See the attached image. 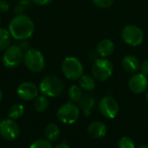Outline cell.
<instances>
[{
	"label": "cell",
	"mask_w": 148,
	"mask_h": 148,
	"mask_svg": "<svg viewBox=\"0 0 148 148\" xmlns=\"http://www.w3.org/2000/svg\"><path fill=\"white\" fill-rule=\"evenodd\" d=\"M32 2L34 3H36V5L39 6H44V5H48L50 3L53 2V0H32Z\"/></svg>",
	"instance_id": "cell-28"
},
{
	"label": "cell",
	"mask_w": 148,
	"mask_h": 148,
	"mask_svg": "<svg viewBox=\"0 0 148 148\" xmlns=\"http://www.w3.org/2000/svg\"><path fill=\"white\" fill-rule=\"evenodd\" d=\"M3 92L0 90V102L2 101V99H3Z\"/></svg>",
	"instance_id": "cell-30"
},
{
	"label": "cell",
	"mask_w": 148,
	"mask_h": 148,
	"mask_svg": "<svg viewBox=\"0 0 148 148\" xmlns=\"http://www.w3.org/2000/svg\"><path fill=\"white\" fill-rule=\"evenodd\" d=\"M137 148H148L147 145H143V146H140V147H139Z\"/></svg>",
	"instance_id": "cell-31"
},
{
	"label": "cell",
	"mask_w": 148,
	"mask_h": 148,
	"mask_svg": "<svg viewBox=\"0 0 148 148\" xmlns=\"http://www.w3.org/2000/svg\"><path fill=\"white\" fill-rule=\"evenodd\" d=\"M64 89L63 82L56 76L49 75L44 77L39 85V91L48 98L60 96Z\"/></svg>",
	"instance_id": "cell-2"
},
{
	"label": "cell",
	"mask_w": 148,
	"mask_h": 148,
	"mask_svg": "<svg viewBox=\"0 0 148 148\" xmlns=\"http://www.w3.org/2000/svg\"><path fill=\"white\" fill-rule=\"evenodd\" d=\"M147 101H148V91H147Z\"/></svg>",
	"instance_id": "cell-32"
},
{
	"label": "cell",
	"mask_w": 148,
	"mask_h": 148,
	"mask_svg": "<svg viewBox=\"0 0 148 148\" xmlns=\"http://www.w3.org/2000/svg\"><path fill=\"white\" fill-rule=\"evenodd\" d=\"M68 95L69 99L72 102L75 103H78L81 99L82 98L83 94H82V89L80 87V85H73L69 88V92H68Z\"/></svg>",
	"instance_id": "cell-20"
},
{
	"label": "cell",
	"mask_w": 148,
	"mask_h": 148,
	"mask_svg": "<svg viewBox=\"0 0 148 148\" xmlns=\"http://www.w3.org/2000/svg\"><path fill=\"white\" fill-rule=\"evenodd\" d=\"M10 8V3L6 0H0V13H6Z\"/></svg>",
	"instance_id": "cell-26"
},
{
	"label": "cell",
	"mask_w": 148,
	"mask_h": 148,
	"mask_svg": "<svg viewBox=\"0 0 148 148\" xmlns=\"http://www.w3.org/2000/svg\"><path fill=\"white\" fill-rule=\"evenodd\" d=\"M92 76L99 82H104L109 79L113 75L114 66L110 60L106 58H96L92 65Z\"/></svg>",
	"instance_id": "cell-5"
},
{
	"label": "cell",
	"mask_w": 148,
	"mask_h": 148,
	"mask_svg": "<svg viewBox=\"0 0 148 148\" xmlns=\"http://www.w3.org/2000/svg\"><path fill=\"white\" fill-rule=\"evenodd\" d=\"M29 148H53L51 144L47 140H38L34 141L30 146Z\"/></svg>",
	"instance_id": "cell-25"
},
{
	"label": "cell",
	"mask_w": 148,
	"mask_h": 148,
	"mask_svg": "<svg viewBox=\"0 0 148 148\" xmlns=\"http://www.w3.org/2000/svg\"><path fill=\"white\" fill-rule=\"evenodd\" d=\"M91 1L95 6L101 8V9L110 8L114 4V0H91Z\"/></svg>",
	"instance_id": "cell-24"
},
{
	"label": "cell",
	"mask_w": 148,
	"mask_h": 148,
	"mask_svg": "<svg viewBox=\"0 0 148 148\" xmlns=\"http://www.w3.org/2000/svg\"><path fill=\"white\" fill-rule=\"evenodd\" d=\"M49 102L48 99V97L45 95L37 96L34 100V109L37 113H43L45 112L49 107Z\"/></svg>",
	"instance_id": "cell-19"
},
{
	"label": "cell",
	"mask_w": 148,
	"mask_h": 148,
	"mask_svg": "<svg viewBox=\"0 0 148 148\" xmlns=\"http://www.w3.org/2000/svg\"><path fill=\"white\" fill-rule=\"evenodd\" d=\"M79 103V109L82 111L85 117H89L92 112V109L95 106V99L91 94H85L82 96Z\"/></svg>",
	"instance_id": "cell-14"
},
{
	"label": "cell",
	"mask_w": 148,
	"mask_h": 148,
	"mask_svg": "<svg viewBox=\"0 0 148 148\" xmlns=\"http://www.w3.org/2000/svg\"><path fill=\"white\" fill-rule=\"evenodd\" d=\"M88 133L94 139H101L107 133V126L101 121H94L88 126Z\"/></svg>",
	"instance_id": "cell-16"
},
{
	"label": "cell",
	"mask_w": 148,
	"mask_h": 148,
	"mask_svg": "<svg viewBox=\"0 0 148 148\" xmlns=\"http://www.w3.org/2000/svg\"><path fill=\"white\" fill-rule=\"evenodd\" d=\"M78 80L80 87L86 92H91L95 88V79L91 75L83 74Z\"/></svg>",
	"instance_id": "cell-17"
},
{
	"label": "cell",
	"mask_w": 148,
	"mask_h": 148,
	"mask_svg": "<svg viewBox=\"0 0 148 148\" xmlns=\"http://www.w3.org/2000/svg\"><path fill=\"white\" fill-rule=\"evenodd\" d=\"M80 112L79 106L72 102H68L59 107L56 116L60 122L66 125H72L79 119Z\"/></svg>",
	"instance_id": "cell-7"
},
{
	"label": "cell",
	"mask_w": 148,
	"mask_h": 148,
	"mask_svg": "<svg viewBox=\"0 0 148 148\" xmlns=\"http://www.w3.org/2000/svg\"><path fill=\"white\" fill-rule=\"evenodd\" d=\"M23 51L20 45H9L4 50L3 54L2 56V63L6 68H16L23 61Z\"/></svg>",
	"instance_id": "cell-6"
},
{
	"label": "cell",
	"mask_w": 148,
	"mask_h": 148,
	"mask_svg": "<svg viewBox=\"0 0 148 148\" xmlns=\"http://www.w3.org/2000/svg\"><path fill=\"white\" fill-rule=\"evenodd\" d=\"M1 21H2V19H1V17H0V25H1Z\"/></svg>",
	"instance_id": "cell-33"
},
{
	"label": "cell",
	"mask_w": 148,
	"mask_h": 148,
	"mask_svg": "<svg viewBox=\"0 0 148 148\" xmlns=\"http://www.w3.org/2000/svg\"><path fill=\"white\" fill-rule=\"evenodd\" d=\"M128 87L130 91L135 94L143 93L147 90V77L143 75L141 72L134 73L128 80Z\"/></svg>",
	"instance_id": "cell-12"
},
{
	"label": "cell",
	"mask_w": 148,
	"mask_h": 148,
	"mask_svg": "<svg viewBox=\"0 0 148 148\" xmlns=\"http://www.w3.org/2000/svg\"><path fill=\"white\" fill-rule=\"evenodd\" d=\"M8 29L11 38L18 41H24L34 34L35 24L29 17L22 13L16 15L10 20Z\"/></svg>",
	"instance_id": "cell-1"
},
{
	"label": "cell",
	"mask_w": 148,
	"mask_h": 148,
	"mask_svg": "<svg viewBox=\"0 0 148 148\" xmlns=\"http://www.w3.org/2000/svg\"><path fill=\"white\" fill-rule=\"evenodd\" d=\"M11 42V35L9 30L0 27V51L5 50Z\"/></svg>",
	"instance_id": "cell-22"
},
{
	"label": "cell",
	"mask_w": 148,
	"mask_h": 148,
	"mask_svg": "<svg viewBox=\"0 0 148 148\" xmlns=\"http://www.w3.org/2000/svg\"><path fill=\"white\" fill-rule=\"evenodd\" d=\"M24 113V107L21 104H15L11 106L8 111V116L10 119L12 120H18L20 119Z\"/></svg>",
	"instance_id": "cell-21"
},
{
	"label": "cell",
	"mask_w": 148,
	"mask_h": 148,
	"mask_svg": "<svg viewBox=\"0 0 148 148\" xmlns=\"http://www.w3.org/2000/svg\"><path fill=\"white\" fill-rule=\"evenodd\" d=\"M44 135L49 141H55L60 135V128L56 124H49L44 129Z\"/></svg>",
	"instance_id": "cell-18"
},
{
	"label": "cell",
	"mask_w": 148,
	"mask_h": 148,
	"mask_svg": "<svg viewBox=\"0 0 148 148\" xmlns=\"http://www.w3.org/2000/svg\"><path fill=\"white\" fill-rule=\"evenodd\" d=\"M122 68L128 73H136L140 67V62L139 58L134 55H127L121 61Z\"/></svg>",
	"instance_id": "cell-13"
},
{
	"label": "cell",
	"mask_w": 148,
	"mask_h": 148,
	"mask_svg": "<svg viewBox=\"0 0 148 148\" xmlns=\"http://www.w3.org/2000/svg\"><path fill=\"white\" fill-rule=\"evenodd\" d=\"M62 72L69 80H77L83 75V65L75 57H67L61 65Z\"/></svg>",
	"instance_id": "cell-4"
},
{
	"label": "cell",
	"mask_w": 148,
	"mask_h": 148,
	"mask_svg": "<svg viewBox=\"0 0 148 148\" xmlns=\"http://www.w3.org/2000/svg\"><path fill=\"white\" fill-rule=\"evenodd\" d=\"M118 148H135V143L130 137L124 136L119 140Z\"/></svg>",
	"instance_id": "cell-23"
},
{
	"label": "cell",
	"mask_w": 148,
	"mask_h": 148,
	"mask_svg": "<svg viewBox=\"0 0 148 148\" xmlns=\"http://www.w3.org/2000/svg\"><path fill=\"white\" fill-rule=\"evenodd\" d=\"M140 72L145 75L146 77H148V59L144 60L141 64H140Z\"/></svg>",
	"instance_id": "cell-27"
},
{
	"label": "cell",
	"mask_w": 148,
	"mask_h": 148,
	"mask_svg": "<svg viewBox=\"0 0 148 148\" xmlns=\"http://www.w3.org/2000/svg\"><path fill=\"white\" fill-rule=\"evenodd\" d=\"M96 51L101 58H108L114 51V44L110 39H103L98 43Z\"/></svg>",
	"instance_id": "cell-15"
},
{
	"label": "cell",
	"mask_w": 148,
	"mask_h": 148,
	"mask_svg": "<svg viewBox=\"0 0 148 148\" xmlns=\"http://www.w3.org/2000/svg\"><path fill=\"white\" fill-rule=\"evenodd\" d=\"M55 148H71L69 146H68L66 143H61L59 145H57Z\"/></svg>",
	"instance_id": "cell-29"
},
{
	"label": "cell",
	"mask_w": 148,
	"mask_h": 148,
	"mask_svg": "<svg viewBox=\"0 0 148 148\" xmlns=\"http://www.w3.org/2000/svg\"><path fill=\"white\" fill-rule=\"evenodd\" d=\"M122 40L130 46H138L142 44L144 34L142 30L134 24H127L121 31Z\"/></svg>",
	"instance_id": "cell-8"
},
{
	"label": "cell",
	"mask_w": 148,
	"mask_h": 148,
	"mask_svg": "<svg viewBox=\"0 0 148 148\" xmlns=\"http://www.w3.org/2000/svg\"><path fill=\"white\" fill-rule=\"evenodd\" d=\"M98 107L101 115L107 119H114L120 109L117 100L111 96H105L101 98Z\"/></svg>",
	"instance_id": "cell-9"
},
{
	"label": "cell",
	"mask_w": 148,
	"mask_h": 148,
	"mask_svg": "<svg viewBox=\"0 0 148 148\" xmlns=\"http://www.w3.org/2000/svg\"><path fill=\"white\" fill-rule=\"evenodd\" d=\"M23 63L26 68L35 73L41 72L45 68L46 61L43 54L37 49H28L23 55Z\"/></svg>",
	"instance_id": "cell-3"
},
{
	"label": "cell",
	"mask_w": 148,
	"mask_h": 148,
	"mask_svg": "<svg viewBox=\"0 0 148 148\" xmlns=\"http://www.w3.org/2000/svg\"><path fill=\"white\" fill-rule=\"evenodd\" d=\"M19 126L14 120L9 118L0 122V135L3 139L12 141L19 136Z\"/></svg>",
	"instance_id": "cell-10"
},
{
	"label": "cell",
	"mask_w": 148,
	"mask_h": 148,
	"mask_svg": "<svg viewBox=\"0 0 148 148\" xmlns=\"http://www.w3.org/2000/svg\"><path fill=\"white\" fill-rule=\"evenodd\" d=\"M38 92L39 88L34 83L29 81L23 82L16 89L17 96L24 101L34 100L38 96Z\"/></svg>",
	"instance_id": "cell-11"
}]
</instances>
